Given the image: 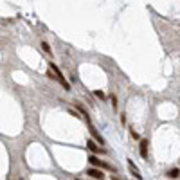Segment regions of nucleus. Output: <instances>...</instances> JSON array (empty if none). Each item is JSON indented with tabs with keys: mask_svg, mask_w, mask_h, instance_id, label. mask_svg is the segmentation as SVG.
Wrapping results in <instances>:
<instances>
[{
	"mask_svg": "<svg viewBox=\"0 0 180 180\" xmlns=\"http://www.w3.org/2000/svg\"><path fill=\"white\" fill-rule=\"evenodd\" d=\"M86 146H88L90 151H94V153H106V150H105V148H97V144H96L94 141H88Z\"/></svg>",
	"mask_w": 180,
	"mask_h": 180,
	"instance_id": "nucleus-5",
	"label": "nucleus"
},
{
	"mask_svg": "<svg viewBox=\"0 0 180 180\" xmlns=\"http://www.w3.org/2000/svg\"><path fill=\"white\" fill-rule=\"evenodd\" d=\"M88 130H90V133H92V139L94 141H97V144H105V139L101 137V133L92 126V124H88Z\"/></svg>",
	"mask_w": 180,
	"mask_h": 180,
	"instance_id": "nucleus-3",
	"label": "nucleus"
},
{
	"mask_svg": "<svg viewBox=\"0 0 180 180\" xmlns=\"http://www.w3.org/2000/svg\"><path fill=\"white\" fill-rule=\"evenodd\" d=\"M41 49H43L45 52H51V45H49L47 41H41Z\"/></svg>",
	"mask_w": 180,
	"mask_h": 180,
	"instance_id": "nucleus-10",
	"label": "nucleus"
},
{
	"mask_svg": "<svg viewBox=\"0 0 180 180\" xmlns=\"http://www.w3.org/2000/svg\"><path fill=\"white\" fill-rule=\"evenodd\" d=\"M77 180H79V178H77Z\"/></svg>",
	"mask_w": 180,
	"mask_h": 180,
	"instance_id": "nucleus-13",
	"label": "nucleus"
},
{
	"mask_svg": "<svg viewBox=\"0 0 180 180\" xmlns=\"http://www.w3.org/2000/svg\"><path fill=\"white\" fill-rule=\"evenodd\" d=\"M88 162L92 164V166H96V167H103V169H112V167H110V166H108L106 162L99 160V159H97V157H94V155H92V157H88Z\"/></svg>",
	"mask_w": 180,
	"mask_h": 180,
	"instance_id": "nucleus-2",
	"label": "nucleus"
},
{
	"mask_svg": "<svg viewBox=\"0 0 180 180\" xmlns=\"http://www.w3.org/2000/svg\"><path fill=\"white\" fill-rule=\"evenodd\" d=\"M139 153H141L142 159L148 157V139H141V142H139Z\"/></svg>",
	"mask_w": 180,
	"mask_h": 180,
	"instance_id": "nucleus-4",
	"label": "nucleus"
},
{
	"mask_svg": "<svg viewBox=\"0 0 180 180\" xmlns=\"http://www.w3.org/2000/svg\"><path fill=\"white\" fill-rule=\"evenodd\" d=\"M167 176H169V178H176V176H180V169H176V167L169 169V171H167Z\"/></svg>",
	"mask_w": 180,
	"mask_h": 180,
	"instance_id": "nucleus-9",
	"label": "nucleus"
},
{
	"mask_svg": "<svg viewBox=\"0 0 180 180\" xmlns=\"http://www.w3.org/2000/svg\"><path fill=\"white\" fill-rule=\"evenodd\" d=\"M74 106H76V108H77V110H79V112H81V115H83V117H85V121H86V122H88V124H90V115H88V114H86V110H85V108H83V106H81V105H79V103H74Z\"/></svg>",
	"mask_w": 180,
	"mask_h": 180,
	"instance_id": "nucleus-7",
	"label": "nucleus"
},
{
	"mask_svg": "<svg viewBox=\"0 0 180 180\" xmlns=\"http://www.w3.org/2000/svg\"><path fill=\"white\" fill-rule=\"evenodd\" d=\"M131 137H133V139H139V133L135 131V130H131Z\"/></svg>",
	"mask_w": 180,
	"mask_h": 180,
	"instance_id": "nucleus-12",
	"label": "nucleus"
},
{
	"mask_svg": "<svg viewBox=\"0 0 180 180\" xmlns=\"http://www.w3.org/2000/svg\"><path fill=\"white\" fill-rule=\"evenodd\" d=\"M96 96H97L99 99H105V94L101 92V90H96Z\"/></svg>",
	"mask_w": 180,
	"mask_h": 180,
	"instance_id": "nucleus-11",
	"label": "nucleus"
},
{
	"mask_svg": "<svg viewBox=\"0 0 180 180\" xmlns=\"http://www.w3.org/2000/svg\"><path fill=\"white\" fill-rule=\"evenodd\" d=\"M128 162H130V171L133 173V176H135V178H139V180H142V176H141V171H139L137 167L133 166V162H131V160H128Z\"/></svg>",
	"mask_w": 180,
	"mask_h": 180,
	"instance_id": "nucleus-8",
	"label": "nucleus"
},
{
	"mask_svg": "<svg viewBox=\"0 0 180 180\" xmlns=\"http://www.w3.org/2000/svg\"><path fill=\"white\" fill-rule=\"evenodd\" d=\"M49 69H51V70L47 72V76H49L51 79H56V81H58V83H60V85H61L63 88L70 90V85H69V81L65 79V76L61 74V70H60V69H58V67L54 65V61H51V63H49Z\"/></svg>",
	"mask_w": 180,
	"mask_h": 180,
	"instance_id": "nucleus-1",
	"label": "nucleus"
},
{
	"mask_svg": "<svg viewBox=\"0 0 180 180\" xmlns=\"http://www.w3.org/2000/svg\"><path fill=\"white\" fill-rule=\"evenodd\" d=\"M86 173H88L90 176H92V178H96V180H103V178H105L103 171H99V169H88Z\"/></svg>",
	"mask_w": 180,
	"mask_h": 180,
	"instance_id": "nucleus-6",
	"label": "nucleus"
}]
</instances>
